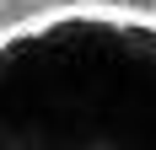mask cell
<instances>
[{"instance_id":"1","label":"cell","mask_w":156,"mask_h":150,"mask_svg":"<svg viewBox=\"0 0 156 150\" xmlns=\"http://www.w3.org/2000/svg\"><path fill=\"white\" fill-rule=\"evenodd\" d=\"M0 150H156V16L76 0L5 27Z\"/></svg>"},{"instance_id":"2","label":"cell","mask_w":156,"mask_h":150,"mask_svg":"<svg viewBox=\"0 0 156 150\" xmlns=\"http://www.w3.org/2000/svg\"><path fill=\"white\" fill-rule=\"evenodd\" d=\"M81 5H92V0H81Z\"/></svg>"}]
</instances>
